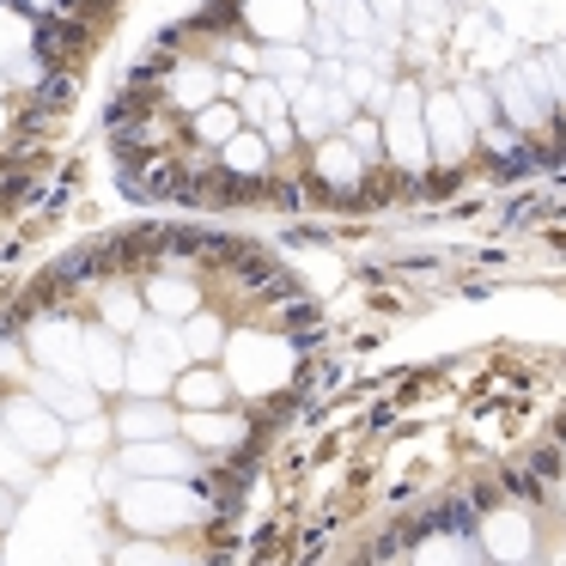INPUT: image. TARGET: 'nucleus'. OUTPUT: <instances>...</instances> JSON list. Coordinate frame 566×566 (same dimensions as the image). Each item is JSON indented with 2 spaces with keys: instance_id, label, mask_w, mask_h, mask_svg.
I'll use <instances>...</instances> for the list:
<instances>
[{
  "instance_id": "4be33fe9",
  "label": "nucleus",
  "mask_w": 566,
  "mask_h": 566,
  "mask_svg": "<svg viewBox=\"0 0 566 566\" xmlns=\"http://www.w3.org/2000/svg\"><path fill=\"white\" fill-rule=\"evenodd\" d=\"M147 298H153V311H159V317H171V323L196 311V286H189V281H153Z\"/></svg>"
},
{
  "instance_id": "dca6fc26",
  "label": "nucleus",
  "mask_w": 566,
  "mask_h": 566,
  "mask_svg": "<svg viewBox=\"0 0 566 566\" xmlns=\"http://www.w3.org/2000/svg\"><path fill=\"white\" fill-rule=\"evenodd\" d=\"M177 396H184V408H189V415H201V408H220L226 396H232V384H226L220 371H208V366H201V371H184Z\"/></svg>"
},
{
  "instance_id": "72a5a7b5",
  "label": "nucleus",
  "mask_w": 566,
  "mask_h": 566,
  "mask_svg": "<svg viewBox=\"0 0 566 566\" xmlns=\"http://www.w3.org/2000/svg\"><path fill=\"white\" fill-rule=\"evenodd\" d=\"M366 7H371L378 19H396V13H402V0H366Z\"/></svg>"
},
{
  "instance_id": "aec40b11",
  "label": "nucleus",
  "mask_w": 566,
  "mask_h": 566,
  "mask_svg": "<svg viewBox=\"0 0 566 566\" xmlns=\"http://www.w3.org/2000/svg\"><path fill=\"white\" fill-rule=\"evenodd\" d=\"M469 560H475L469 536H427L415 554V566H469Z\"/></svg>"
},
{
  "instance_id": "9b49d317",
  "label": "nucleus",
  "mask_w": 566,
  "mask_h": 566,
  "mask_svg": "<svg viewBox=\"0 0 566 566\" xmlns=\"http://www.w3.org/2000/svg\"><path fill=\"white\" fill-rule=\"evenodd\" d=\"M184 427V420L171 415V408L159 402V396H135V402L116 415V439H128V444H147V439H171V432Z\"/></svg>"
},
{
  "instance_id": "cd10ccee",
  "label": "nucleus",
  "mask_w": 566,
  "mask_h": 566,
  "mask_svg": "<svg viewBox=\"0 0 566 566\" xmlns=\"http://www.w3.org/2000/svg\"><path fill=\"white\" fill-rule=\"evenodd\" d=\"M104 323H111V329H135V323H140V298H135V293H111Z\"/></svg>"
},
{
  "instance_id": "f03ea898",
  "label": "nucleus",
  "mask_w": 566,
  "mask_h": 566,
  "mask_svg": "<svg viewBox=\"0 0 566 566\" xmlns=\"http://www.w3.org/2000/svg\"><path fill=\"white\" fill-rule=\"evenodd\" d=\"M293 366H298V354H293V342H281V335H232V384L244 396L286 390Z\"/></svg>"
},
{
  "instance_id": "a878e982",
  "label": "nucleus",
  "mask_w": 566,
  "mask_h": 566,
  "mask_svg": "<svg viewBox=\"0 0 566 566\" xmlns=\"http://www.w3.org/2000/svg\"><path fill=\"white\" fill-rule=\"evenodd\" d=\"M457 104H463V116H469V128H488L493 116H500V104H493V92H481V86H469V92H457Z\"/></svg>"
},
{
  "instance_id": "bb28decb",
  "label": "nucleus",
  "mask_w": 566,
  "mask_h": 566,
  "mask_svg": "<svg viewBox=\"0 0 566 566\" xmlns=\"http://www.w3.org/2000/svg\"><path fill=\"white\" fill-rule=\"evenodd\" d=\"M116 566H177V560L159 548V542H128V548L116 554Z\"/></svg>"
},
{
  "instance_id": "4c0bfd02",
  "label": "nucleus",
  "mask_w": 566,
  "mask_h": 566,
  "mask_svg": "<svg viewBox=\"0 0 566 566\" xmlns=\"http://www.w3.org/2000/svg\"><path fill=\"white\" fill-rule=\"evenodd\" d=\"M0 92H7V74H0Z\"/></svg>"
},
{
  "instance_id": "9d476101",
  "label": "nucleus",
  "mask_w": 566,
  "mask_h": 566,
  "mask_svg": "<svg viewBox=\"0 0 566 566\" xmlns=\"http://www.w3.org/2000/svg\"><path fill=\"white\" fill-rule=\"evenodd\" d=\"M123 469H135V475H147V481H184L189 469H196V457L171 439H147V444H128L123 451Z\"/></svg>"
},
{
  "instance_id": "c9c22d12",
  "label": "nucleus",
  "mask_w": 566,
  "mask_h": 566,
  "mask_svg": "<svg viewBox=\"0 0 566 566\" xmlns=\"http://www.w3.org/2000/svg\"><path fill=\"white\" fill-rule=\"evenodd\" d=\"M31 7H55V0H31Z\"/></svg>"
},
{
  "instance_id": "f8f14e48",
  "label": "nucleus",
  "mask_w": 566,
  "mask_h": 566,
  "mask_svg": "<svg viewBox=\"0 0 566 566\" xmlns=\"http://www.w3.org/2000/svg\"><path fill=\"white\" fill-rule=\"evenodd\" d=\"M123 366H128V354L116 347V335L92 329L86 335V378L98 384V390H123Z\"/></svg>"
},
{
  "instance_id": "412c9836",
  "label": "nucleus",
  "mask_w": 566,
  "mask_h": 566,
  "mask_svg": "<svg viewBox=\"0 0 566 566\" xmlns=\"http://www.w3.org/2000/svg\"><path fill=\"white\" fill-rule=\"evenodd\" d=\"M226 347V329L208 317V311H189V329H184V354L189 359H208V354H220Z\"/></svg>"
},
{
  "instance_id": "6e6552de",
  "label": "nucleus",
  "mask_w": 566,
  "mask_h": 566,
  "mask_svg": "<svg viewBox=\"0 0 566 566\" xmlns=\"http://www.w3.org/2000/svg\"><path fill=\"white\" fill-rule=\"evenodd\" d=\"M481 548H488V560L500 566H517L530 560V512H517V505H505V512H488V524H481Z\"/></svg>"
},
{
  "instance_id": "5701e85b",
  "label": "nucleus",
  "mask_w": 566,
  "mask_h": 566,
  "mask_svg": "<svg viewBox=\"0 0 566 566\" xmlns=\"http://www.w3.org/2000/svg\"><path fill=\"white\" fill-rule=\"evenodd\" d=\"M213 86H220V80H213V67H177L171 98H177V104H208Z\"/></svg>"
},
{
  "instance_id": "393cba45",
  "label": "nucleus",
  "mask_w": 566,
  "mask_h": 566,
  "mask_svg": "<svg viewBox=\"0 0 566 566\" xmlns=\"http://www.w3.org/2000/svg\"><path fill=\"white\" fill-rule=\"evenodd\" d=\"M31 50V25L13 13V7H0V62H13V55Z\"/></svg>"
},
{
  "instance_id": "2f4dec72",
  "label": "nucleus",
  "mask_w": 566,
  "mask_h": 566,
  "mask_svg": "<svg viewBox=\"0 0 566 566\" xmlns=\"http://www.w3.org/2000/svg\"><path fill=\"white\" fill-rule=\"evenodd\" d=\"M354 153H378V128L371 123H354Z\"/></svg>"
},
{
  "instance_id": "20e7f679",
  "label": "nucleus",
  "mask_w": 566,
  "mask_h": 566,
  "mask_svg": "<svg viewBox=\"0 0 566 566\" xmlns=\"http://www.w3.org/2000/svg\"><path fill=\"white\" fill-rule=\"evenodd\" d=\"M384 140H390V159L402 165V171H420L427 165V111H420V98L408 86L384 92Z\"/></svg>"
},
{
  "instance_id": "c756f323",
  "label": "nucleus",
  "mask_w": 566,
  "mask_h": 566,
  "mask_svg": "<svg viewBox=\"0 0 566 566\" xmlns=\"http://www.w3.org/2000/svg\"><path fill=\"white\" fill-rule=\"evenodd\" d=\"M542 74H548V98H560V104H566V43L548 55V62H542Z\"/></svg>"
},
{
  "instance_id": "1a4fd4ad",
  "label": "nucleus",
  "mask_w": 566,
  "mask_h": 566,
  "mask_svg": "<svg viewBox=\"0 0 566 566\" xmlns=\"http://www.w3.org/2000/svg\"><path fill=\"white\" fill-rule=\"evenodd\" d=\"M244 19L269 43H298L311 31V7H305V0H244Z\"/></svg>"
},
{
  "instance_id": "0eeeda50",
  "label": "nucleus",
  "mask_w": 566,
  "mask_h": 566,
  "mask_svg": "<svg viewBox=\"0 0 566 566\" xmlns=\"http://www.w3.org/2000/svg\"><path fill=\"white\" fill-rule=\"evenodd\" d=\"M25 347H31V359H38V366H55L62 378H86V347L74 342V323H62V317L38 323Z\"/></svg>"
},
{
  "instance_id": "6ab92c4d",
  "label": "nucleus",
  "mask_w": 566,
  "mask_h": 566,
  "mask_svg": "<svg viewBox=\"0 0 566 566\" xmlns=\"http://www.w3.org/2000/svg\"><path fill=\"white\" fill-rule=\"evenodd\" d=\"M317 171L329 177L335 189H354V184H359V153L347 147V140H323V153H317Z\"/></svg>"
},
{
  "instance_id": "c85d7f7f",
  "label": "nucleus",
  "mask_w": 566,
  "mask_h": 566,
  "mask_svg": "<svg viewBox=\"0 0 566 566\" xmlns=\"http://www.w3.org/2000/svg\"><path fill=\"white\" fill-rule=\"evenodd\" d=\"M196 135H201V140H232V135H238V116H232V111H201V116H196Z\"/></svg>"
},
{
  "instance_id": "2eb2a0df",
  "label": "nucleus",
  "mask_w": 566,
  "mask_h": 566,
  "mask_svg": "<svg viewBox=\"0 0 566 566\" xmlns=\"http://www.w3.org/2000/svg\"><path fill=\"white\" fill-rule=\"evenodd\" d=\"M220 159H226V171H238V177H262V171H269V140H262V135H250V128H238V135L232 140H220Z\"/></svg>"
},
{
  "instance_id": "423d86ee",
  "label": "nucleus",
  "mask_w": 566,
  "mask_h": 566,
  "mask_svg": "<svg viewBox=\"0 0 566 566\" xmlns=\"http://www.w3.org/2000/svg\"><path fill=\"white\" fill-rule=\"evenodd\" d=\"M469 116H463V104L451 98V92H439V98H427V147L439 153L444 165H457L469 153Z\"/></svg>"
},
{
  "instance_id": "7c9ffc66",
  "label": "nucleus",
  "mask_w": 566,
  "mask_h": 566,
  "mask_svg": "<svg viewBox=\"0 0 566 566\" xmlns=\"http://www.w3.org/2000/svg\"><path fill=\"white\" fill-rule=\"evenodd\" d=\"M104 432H111L104 420H74V432H67V444H80V451H98V444H104Z\"/></svg>"
},
{
  "instance_id": "a211bd4d",
  "label": "nucleus",
  "mask_w": 566,
  "mask_h": 566,
  "mask_svg": "<svg viewBox=\"0 0 566 566\" xmlns=\"http://www.w3.org/2000/svg\"><path fill=\"white\" fill-rule=\"evenodd\" d=\"M165 378H171V366H165V359H153V354H128V366H123V384L135 396H165Z\"/></svg>"
},
{
  "instance_id": "4468645a",
  "label": "nucleus",
  "mask_w": 566,
  "mask_h": 566,
  "mask_svg": "<svg viewBox=\"0 0 566 566\" xmlns=\"http://www.w3.org/2000/svg\"><path fill=\"white\" fill-rule=\"evenodd\" d=\"M184 432H189L196 444H208V451H226V444L244 439V420L220 415V408H201V415H184Z\"/></svg>"
},
{
  "instance_id": "ddd939ff",
  "label": "nucleus",
  "mask_w": 566,
  "mask_h": 566,
  "mask_svg": "<svg viewBox=\"0 0 566 566\" xmlns=\"http://www.w3.org/2000/svg\"><path fill=\"white\" fill-rule=\"evenodd\" d=\"M38 402L55 408L62 420H92V415H98V396H92L80 378H43L38 384Z\"/></svg>"
},
{
  "instance_id": "e433bc0d",
  "label": "nucleus",
  "mask_w": 566,
  "mask_h": 566,
  "mask_svg": "<svg viewBox=\"0 0 566 566\" xmlns=\"http://www.w3.org/2000/svg\"><path fill=\"white\" fill-rule=\"evenodd\" d=\"M0 128H7V111H0Z\"/></svg>"
},
{
  "instance_id": "7ed1b4c3",
  "label": "nucleus",
  "mask_w": 566,
  "mask_h": 566,
  "mask_svg": "<svg viewBox=\"0 0 566 566\" xmlns=\"http://www.w3.org/2000/svg\"><path fill=\"white\" fill-rule=\"evenodd\" d=\"M0 427L13 432V444L25 457H62L67 451V420L55 408H43L38 396H7L0 402Z\"/></svg>"
},
{
  "instance_id": "f3484780",
  "label": "nucleus",
  "mask_w": 566,
  "mask_h": 566,
  "mask_svg": "<svg viewBox=\"0 0 566 566\" xmlns=\"http://www.w3.org/2000/svg\"><path fill=\"white\" fill-rule=\"evenodd\" d=\"M140 354H153V359H165V366H184V335L171 329V317H153V323H140Z\"/></svg>"
},
{
  "instance_id": "f704fd0d",
  "label": "nucleus",
  "mask_w": 566,
  "mask_h": 566,
  "mask_svg": "<svg viewBox=\"0 0 566 566\" xmlns=\"http://www.w3.org/2000/svg\"><path fill=\"white\" fill-rule=\"evenodd\" d=\"M420 7H444V0H420Z\"/></svg>"
},
{
  "instance_id": "b1692460",
  "label": "nucleus",
  "mask_w": 566,
  "mask_h": 566,
  "mask_svg": "<svg viewBox=\"0 0 566 566\" xmlns=\"http://www.w3.org/2000/svg\"><path fill=\"white\" fill-rule=\"evenodd\" d=\"M0 481H7V488H31V457L13 444L7 427H0Z\"/></svg>"
},
{
  "instance_id": "39448f33",
  "label": "nucleus",
  "mask_w": 566,
  "mask_h": 566,
  "mask_svg": "<svg viewBox=\"0 0 566 566\" xmlns=\"http://www.w3.org/2000/svg\"><path fill=\"white\" fill-rule=\"evenodd\" d=\"M493 92H500V111L512 116L517 128H542V123H548V111H554V104H548V74H542V62L512 67V74H505Z\"/></svg>"
},
{
  "instance_id": "473e14b6",
  "label": "nucleus",
  "mask_w": 566,
  "mask_h": 566,
  "mask_svg": "<svg viewBox=\"0 0 566 566\" xmlns=\"http://www.w3.org/2000/svg\"><path fill=\"white\" fill-rule=\"evenodd\" d=\"M13 493H19V488H0V530L13 524V512H19V500H13Z\"/></svg>"
},
{
  "instance_id": "f257e3e1",
  "label": "nucleus",
  "mask_w": 566,
  "mask_h": 566,
  "mask_svg": "<svg viewBox=\"0 0 566 566\" xmlns=\"http://www.w3.org/2000/svg\"><path fill=\"white\" fill-rule=\"evenodd\" d=\"M116 512H123V524L147 530V536H165V530H184L196 524L201 512H208V500H201L196 488H177V481H128L123 500H116Z\"/></svg>"
}]
</instances>
